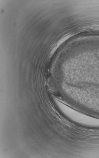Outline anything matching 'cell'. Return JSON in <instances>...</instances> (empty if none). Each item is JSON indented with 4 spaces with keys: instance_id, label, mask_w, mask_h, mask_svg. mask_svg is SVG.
<instances>
[{
    "instance_id": "6da1fadb",
    "label": "cell",
    "mask_w": 99,
    "mask_h": 158,
    "mask_svg": "<svg viewBox=\"0 0 99 158\" xmlns=\"http://www.w3.org/2000/svg\"><path fill=\"white\" fill-rule=\"evenodd\" d=\"M73 35V33H69L66 34L62 37L60 40L56 42L54 45L51 52L49 56L51 57L56 49L64 43L68 39L71 37Z\"/></svg>"
}]
</instances>
